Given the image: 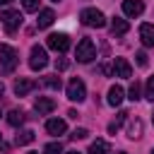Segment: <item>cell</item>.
Here are the masks:
<instances>
[{
	"mask_svg": "<svg viewBox=\"0 0 154 154\" xmlns=\"http://www.w3.org/2000/svg\"><path fill=\"white\" fill-rule=\"evenodd\" d=\"M17 63H19L17 51H14L12 46H7V43H0V65H2V72H5V75L14 72Z\"/></svg>",
	"mask_w": 154,
	"mask_h": 154,
	"instance_id": "1",
	"label": "cell"
},
{
	"mask_svg": "<svg viewBox=\"0 0 154 154\" xmlns=\"http://www.w3.org/2000/svg\"><path fill=\"white\" fill-rule=\"evenodd\" d=\"M79 19H82V24L94 26V29H103V26H106V17H103V12L96 10V7H87V10H82Z\"/></svg>",
	"mask_w": 154,
	"mask_h": 154,
	"instance_id": "2",
	"label": "cell"
},
{
	"mask_svg": "<svg viewBox=\"0 0 154 154\" xmlns=\"http://www.w3.org/2000/svg\"><path fill=\"white\" fill-rule=\"evenodd\" d=\"M75 58H77L79 63H91V60L96 58V46H94V41H91V38H82V41L77 43Z\"/></svg>",
	"mask_w": 154,
	"mask_h": 154,
	"instance_id": "3",
	"label": "cell"
},
{
	"mask_svg": "<svg viewBox=\"0 0 154 154\" xmlns=\"http://www.w3.org/2000/svg\"><path fill=\"white\" fill-rule=\"evenodd\" d=\"M65 94H67V99H70V101H77V103H82V101L87 99V87H84V82H82L79 77H72V79L67 82V89H65Z\"/></svg>",
	"mask_w": 154,
	"mask_h": 154,
	"instance_id": "4",
	"label": "cell"
},
{
	"mask_svg": "<svg viewBox=\"0 0 154 154\" xmlns=\"http://www.w3.org/2000/svg\"><path fill=\"white\" fill-rule=\"evenodd\" d=\"M22 12L19 10H5V12H0V22H2V26L12 34V31H17L19 26H22Z\"/></svg>",
	"mask_w": 154,
	"mask_h": 154,
	"instance_id": "5",
	"label": "cell"
},
{
	"mask_svg": "<svg viewBox=\"0 0 154 154\" xmlns=\"http://www.w3.org/2000/svg\"><path fill=\"white\" fill-rule=\"evenodd\" d=\"M48 65V53H46V48H41V46H31V53H29V67L31 70H43Z\"/></svg>",
	"mask_w": 154,
	"mask_h": 154,
	"instance_id": "6",
	"label": "cell"
},
{
	"mask_svg": "<svg viewBox=\"0 0 154 154\" xmlns=\"http://www.w3.org/2000/svg\"><path fill=\"white\" fill-rule=\"evenodd\" d=\"M46 43H48V48H53V51H58V53H65V51L70 48V38H67V34H51Z\"/></svg>",
	"mask_w": 154,
	"mask_h": 154,
	"instance_id": "7",
	"label": "cell"
},
{
	"mask_svg": "<svg viewBox=\"0 0 154 154\" xmlns=\"http://www.w3.org/2000/svg\"><path fill=\"white\" fill-rule=\"evenodd\" d=\"M34 108H36V113H38V116H48V113H53V111H55V101H53V99H48V96H38V99L34 101Z\"/></svg>",
	"mask_w": 154,
	"mask_h": 154,
	"instance_id": "8",
	"label": "cell"
},
{
	"mask_svg": "<svg viewBox=\"0 0 154 154\" xmlns=\"http://www.w3.org/2000/svg\"><path fill=\"white\" fill-rule=\"evenodd\" d=\"M123 12H125V17H140L144 12V2L142 0H123Z\"/></svg>",
	"mask_w": 154,
	"mask_h": 154,
	"instance_id": "9",
	"label": "cell"
},
{
	"mask_svg": "<svg viewBox=\"0 0 154 154\" xmlns=\"http://www.w3.org/2000/svg\"><path fill=\"white\" fill-rule=\"evenodd\" d=\"M113 75L116 77H132V67H130V63L125 60V58H116L113 60Z\"/></svg>",
	"mask_w": 154,
	"mask_h": 154,
	"instance_id": "10",
	"label": "cell"
},
{
	"mask_svg": "<svg viewBox=\"0 0 154 154\" xmlns=\"http://www.w3.org/2000/svg\"><path fill=\"white\" fill-rule=\"evenodd\" d=\"M31 89H36V82L34 79H26V77H19L17 82H14V94L17 96H26Z\"/></svg>",
	"mask_w": 154,
	"mask_h": 154,
	"instance_id": "11",
	"label": "cell"
},
{
	"mask_svg": "<svg viewBox=\"0 0 154 154\" xmlns=\"http://www.w3.org/2000/svg\"><path fill=\"white\" fill-rule=\"evenodd\" d=\"M123 99H125V91H123V87L113 84V87L108 89V96H106L108 106H120V103H123Z\"/></svg>",
	"mask_w": 154,
	"mask_h": 154,
	"instance_id": "12",
	"label": "cell"
},
{
	"mask_svg": "<svg viewBox=\"0 0 154 154\" xmlns=\"http://www.w3.org/2000/svg\"><path fill=\"white\" fill-rule=\"evenodd\" d=\"M53 19H55V12H53L51 7H46V10H41V12H38L36 24H38V29H48V26L53 24Z\"/></svg>",
	"mask_w": 154,
	"mask_h": 154,
	"instance_id": "13",
	"label": "cell"
},
{
	"mask_svg": "<svg viewBox=\"0 0 154 154\" xmlns=\"http://www.w3.org/2000/svg\"><path fill=\"white\" fill-rule=\"evenodd\" d=\"M46 130H48V135H63V132L67 130V125H65V120H60V118H51V120L46 123Z\"/></svg>",
	"mask_w": 154,
	"mask_h": 154,
	"instance_id": "14",
	"label": "cell"
},
{
	"mask_svg": "<svg viewBox=\"0 0 154 154\" xmlns=\"http://www.w3.org/2000/svg\"><path fill=\"white\" fill-rule=\"evenodd\" d=\"M140 41L144 46H154V24H142L140 26Z\"/></svg>",
	"mask_w": 154,
	"mask_h": 154,
	"instance_id": "15",
	"label": "cell"
},
{
	"mask_svg": "<svg viewBox=\"0 0 154 154\" xmlns=\"http://www.w3.org/2000/svg\"><path fill=\"white\" fill-rule=\"evenodd\" d=\"M128 29H130V24H128L125 19H120V17H113V19H111V34H113V36H123Z\"/></svg>",
	"mask_w": 154,
	"mask_h": 154,
	"instance_id": "16",
	"label": "cell"
},
{
	"mask_svg": "<svg viewBox=\"0 0 154 154\" xmlns=\"http://www.w3.org/2000/svg\"><path fill=\"white\" fill-rule=\"evenodd\" d=\"M24 120H26V113H24V111H19V108L10 111V116H7V123H10L12 128H19V125H24Z\"/></svg>",
	"mask_w": 154,
	"mask_h": 154,
	"instance_id": "17",
	"label": "cell"
},
{
	"mask_svg": "<svg viewBox=\"0 0 154 154\" xmlns=\"http://www.w3.org/2000/svg\"><path fill=\"white\" fill-rule=\"evenodd\" d=\"M128 137H130V140L142 137V120H140V118H132V120L128 123Z\"/></svg>",
	"mask_w": 154,
	"mask_h": 154,
	"instance_id": "18",
	"label": "cell"
},
{
	"mask_svg": "<svg viewBox=\"0 0 154 154\" xmlns=\"http://www.w3.org/2000/svg\"><path fill=\"white\" fill-rule=\"evenodd\" d=\"M89 154H111V144L106 140H94L89 147Z\"/></svg>",
	"mask_w": 154,
	"mask_h": 154,
	"instance_id": "19",
	"label": "cell"
},
{
	"mask_svg": "<svg viewBox=\"0 0 154 154\" xmlns=\"http://www.w3.org/2000/svg\"><path fill=\"white\" fill-rule=\"evenodd\" d=\"M43 87H46V89H60L63 82H60L58 75H48V77H43Z\"/></svg>",
	"mask_w": 154,
	"mask_h": 154,
	"instance_id": "20",
	"label": "cell"
},
{
	"mask_svg": "<svg viewBox=\"0 0 154 154\" xmlns=\"http://www.w3.org/2000/svg\"><path fill=\"white\" fill-rule=\"evenodd\" d=\"M14 142L17 144H29V142H34V132L31 130H22V132H17Z\"/></svg>",
	"mask_w": 154,
	"mask_h": 154,
	"instance_id": "21",
	"label": "cell"
},
{
	"mask_svg": "<svg viewBox=\"0 0 154 154\" xmlns=\"http://www.w3.org/2000/svg\"><path fill=\"white\" fill-rule=\"evenodd\" d=\"M128 116H130V113H125V111H120V113H118V118H116V120H113V123L108 125V132H111V135H116V132H118V128H120V123H123V120H125Z\"/></svg>",
	"mask_w": 154,
	"mask_h": 154,
	"instance_id": "22",
	"label": "cell"
},
{
	"mask_svg": "<svg viewBox=\"0 0 154 154\" xmlns=\"http://www.w3.org/2000/svg\"><path fill=\"white\" fill-rule=\"evenodd\" d=\"M140 91H142V87H140V82L135 79V82L130 84V89H128V99H132V101H137V99H140Z\"/></svg>",
	"mask_w": 154,
	"mask_h": 154,
	"instance_id": "23",
	"label": "cell"
},
{
	"mask_svg": "<svg viewBox=\"0 0 154 154\" xmlns=\"http://www.w3.org/2000/svg\"><path fill=\"white\" fill-rule=\"evenodd\" d=\"M43 154H63V144L60 142H51L43 147Z\"/></svg>",
	"mask_w": 154,
	"mask_h": 154,
	"instance_id": "24",
	"label": "cell"
},
{
	"mask_svg": "<svg viewBox=\"0 0 154 154\" xmlns=\"http://www.w3.org/2000/svg\"><path fill=\"white\" fill-rule=\"evenodd\" d=\"M87 135H89V130H87V128H75L70 137H72V140H84Z\"/></svg>",
	"mask_w": 154,
	"mask_h": 154,
	"instance_id": "25",
	"label": "cell"
},
{
	"mask_svg": "<svg viewBox=\"0 0 154 154\" xmlns=\"http://www.w3.org/2000/svg\"><path fill=\"white\" fill-rule=\"evenodd\" d=\"M22 7L26 12H36L38 10V0H22Z\"/></svg>",
	"mask_w": 154,
	"mask_h": 154,
	"instance_id": "26",
	"label": "cell"
},
{
	"mask_svg": "<svg viewBox=\"0 0 154 154\" xmlns=\"http://www.w3.org/2000/svg\"><path fill=\"white\" fill-rule=\"evenodd\" d=\"M70 67V60L67 58H55V70L58 72H63V70H67Z\"/></svg>",
	"mask_w": 154,
	"mask_h": 154,
	"instance_id": "27",
	"label": "cell"
},
{
	"mask_svg": "<svg viewBox=\"0 0 154 154\" xmlns=\"http://www.w3.org/2000/svg\"><path fill=\"white\" fill-rule=\"evenodd\" d=\"M144 96H147L149 101H154V75L147 79V94H144Z\"/></svg>",
	"mask_w": 154,
	"mask_h": 154,
	"instance_id": "28",
	"label": "cell"
},
{
	"mask_svg": "<svg viewBox=\"0 0 154 154\" xmlns=\"http://www.w3.org/2000/svg\"><path fill=\"white\" fill-rule=\"evenodd\" d=\"M137 65H140V67H147V53H144V51L137 53Z\"/></svg>",
	"mask_w": 154,
	"mask_h": 154,
	"instance_id": "29",
	"label": "cell"
},
{
	"mask_svg": "<svg viewBox=\"0 0 154 154\" xmlns=\"http://www.w3.org/2000/svg\"><path fill=\"white\" fill-rule=\"evenodd\" d=\"M10 2H12V0H0V5H10Z\"/></svg>",
	"mask_w": 154,
	"mask_h": 154,
	"instance_id": "30",
	"label": "cell"
},
{
	"mask_svg": "<svg viewBox=\"0 0 154 154\" xmlns=\"http://www.w3.org/2000/svg\"><path fill=\"white\" fill-rule=\"evenodd\" d=\"M65 154H82V152H75V149H72V152H65Z\"/></svg>",
	"mask_w": 154,
	"mask_h": 154,
	"instance_id": "31",
	"label": "cell"
},
{
	"mask_svg": "<svg viewBox=\"0 0 154 154\" xmlns=\"http://www.w3.org/2000/svg\"><path fill=\"white\" fill-rule=\"evenodd\" d=\"M2 91H5V87H2V84H0V96H2Z\"/></svg>",
	"mask_w": 154,
	"mask_h": 154,
	"instance_id": "32",
	"label": "cell"
},
{
	"mask_svg": "<svg viewBox=\"0 0 154 154\" xmlns=\"http://www.w3.org/2000/svg\"><path fill=\"white\" fill-rule=\"evenodd\" d=\"M29 154H38V152H29Z\"/></svg>",
	"mask_w": 154,
	"mask_h": 154,
	"instance_id": "33",
	"label": "cell"
},
{
	"mask_svg": "<svg viewBox=\"0 0 154 154\" xmlns=\"http://www.w3.org/2000/svg\"><path fill=\"white\" fill-rule=\"evenodd\" d=\"M152 123H154V113H152Z\"/></svg>",
	"mask_w": 154,
	"mask_h": 154,
	"instance_id": "34",
	"label": "cell"
},
{
	"mask_svg": "<svg viewBox=\"0 0 154 154\" xmlns=\"http://www.w3.org/2000/svg\"><path fill=\"white\" fill-rule=\"evenodd\" d=\"M118 154H125V152H118Z\"/></svg>",
	"mask_w": 154,
	"mask_h": 154,
	"instance_id": "35",
	"label": "cell"
},
{
	"mask_svg": "<svg viewBox=\"0 0 154 154\" xmlns=\"http://www.w3.org/2000/svg\"><path fill=\"white\" fill-rule=\"evenodd\" d=\"M53 2H60V0H53Z\"/></svg>",
	"mask_w": 154,
	"mask_h": 154,
	"instance_id": "36",
	"label": "cell"
},
{
	"mask_svg": "<svg viewBox=\"0 0 154 154\" xmlns=\"http://www.w3.org/2000/svg\"><path fill=\"white\" fill-rule=\"evenodd\" d=\"M152 154H154V149H152Z\"/></svg>",
	"mask_w": 154,
	"mask_h": 154,
	"instance_id": "37",
	"label": "cell"
},
{
	"mask_svg": "<svg viewBox=\"0 0 154 154\" xmlns=\"http://www.w3.org/2000/svg\"><path fill=\"white\" fill-rule=\"evenodd\" d=\"M0 116H2V113H0Z\"/></svg>",
	"mask_w": 154,
	"mask_h": 154,
	"instance_id": "38",
	"label": "cell"
},
{
	"mask_svg": "<svg viewBox=\"0 0 154 154\" xmlns=\"http://www.w3.org/2000/svg\"><path fill=\"white\" fill-rule=\"evenodd\" d=\"M0 137H2V135H0Z\"/></svg>",
	"mask_w": 154,
	"mask_h": 154,
	"instance_id": "39",
	"label": "cell"
}]
</instances>
